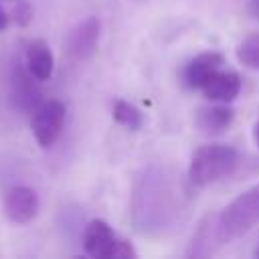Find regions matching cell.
<instances>
[{"label": "cell", "mask_w": 259, "mask_h": 259, "mask_svg": "<svg viewBox=\"0 0 259 259\" xmlns=\"http://www.w3.org/2000/svg\"><path fill=\"white\" fill-rule=\"evenodd\" d=\"M259 223V184L251 186L235 200H231L217 219L214 239L219 243H231L251 231Z\"/></svg>", "instance_id": "obj_1"}, {"label": "cell", "mask_w": 259, "mask_h": 259, "mask_svg": "<svg viewBox=\"0 0 259 259\" xmlns=\"http://www.w3.org/2000/svg\"><path fill=\"white\" fill-rule=\"evenodd\" d=\"M239 154L227 144H208L200 146L188 164V180L194 186H206L221 178H227L235 172Z\"/></svg>", "instance_id": "obj_2"}, {"label": "cell", "mask_w": 259, "mask_h": 259, "mask_svg": "<svg viewBox=\"0 0 259 259\" xmlns=\"http://www.w3.org/2000/svg\"><path fill=\"white\" fill-rule=\"evenodd\" d=\"M65 117H67V107L59 99L42 101L32 111L30 130H32V136H34L36 144L42 150H49L59 140V136L63 132V125H65Z\"/></svg>", "instance_id": "obj_3"}, {"label": "cell", "mask_w": 259, "mask_h": 259, "mask_svg": "<svg viewBox=\"0 0 259 259\" xmlns=\"http://www.w3.org/2000/svg\"><path fill=\"white\" fill-rule=\"evenodd\" d=\"M101 34V22L97 16H87L81 22H77L71 32L67 34V53L75 61L89 59L99 45Z\"/></svg>", "instance_id": "obj_4"}, {"label": "cell", "mask_w": 259, "mask_h": 259, "mask_svg": "<svg viewBox=\"0 0 259 259\" xmlns=\"http://www.w3.org/2000/svg\"><path fill=\"white\" fill-rule=\"evenodd\" d=\"M4 214L16 225L30 223L38 214V196L28 186H10L4 192Z\"/></svg>", "instance_id": "obj_5"}, {"label": "cell", "mask_w": 259, "mask_h": 259, "mask_svg": "<svg viewBox=\"0 0 259 259\" xmlns=\"http://www.w3.org/2000/svg\"><path fill=\"white\" fill-rule=\"evenodd\" d=\"M81 241H83V249L89 257H93V259H111L117 237L105 221L93 219L85 225Z\"/></svg>", "instance_id": "obj_6"}, {"label": "cell", "mask_w": 259, "mask_h": 259, "mask_svg": "<svg viewBox=\"0 0 259 259\" xmlns=\"http://www.w3.org/2000/svg\"><path fill=\"white\" fill-rule=\"evenodd\" d=\"M223 65V55L208 51V53H200L194 59L188 61V65L184 67V83L190 89H202L204 83L221 69Z\"/></svg>", "instance_id": "obj_7"}, {"label": "cell", "mask_w": 259, "mask_h": 259, "mask_svg": "<svg viewBox=\"0 0 259 259\" xmlns=\"http://www.w3.org/2000/svg\"><path fill=\"white\" fill-rule=\"evenodd\" d=\"M241 91V79L235 71L219 69L202 87V93L208 101L214 103H231Z\"/></svg>", "instance_id": "obj_8"}, {"label": "cell", "mask_w": 259, "mask_h": 259, "mask_svg": "<svg viewBox=\"0 0 259 259\" xmlns=\"http://www.w3.org/2000/svg\"><path fill=\"white\" fill-rule=\"evenodd\" d=\"M34 81H36V79L30 75V71L24 73V71L16 69L14 75H12V101H14V105H16L20 111H26V113H30V115H32V111L42 103L40 91H38V87L34 85Z\"/></svg>", "instance_id": "obj_9"}, {"label": "cell", "mask_w": 259, "mask_h": 259, "mask_svg": "<svg viewBox=\"0 0 259 259\" xmlns=\"http://www.w3.org/2000/svg\"><path fill=\"white\" fill-rule=\"evenodd\" d=\"M26 69L36 81H47L55 69V57L51 47L42 38H34L26 47Z\"/></svg>", "instance_id": "obj_10"}, {"label": "cell", "mask_w": 259, "mask_h": 259, "mask_svg": "<svg viewBox=\"0 0 259 259\" xmlns=\"http://www.w3.org/2000/svg\"><path fill=\"white\" fill-rule=\"evenodd\" d=\"M235 111L229 103H214L210 107H202L196 115V125L206 134H219L231 125Z\"/></svg>", "instance_id": "obj_11"}, {"label": "cell", "mask_w": 259, "mask_h": 259, "mask_svg": "<svg viewBox=\"0 0 259 259\" xmlns=\"http://www.w3.org/2000/svg\"><path fill=\"white\" fill-rule=\"evenodd\" d=\"M113 119H115L119 125L132 130V132H136V130H140V127L144 125V115H142V111H140L134 103L123 101V99H117V101L113 103Z\"/></svg>", "instance_id": "obj_12"}, {"label": "cell", "mask_w": 259, "mask_h": 259, "mask_svg": "<svg viewBox=\"0 0 259 259\" xmlns=\"http://www.w3.org/2000/svg\"><path fill=\"white\" fill-rule=\"evenodd\" d=\"M237 59L243 67L259 71V32L245 36L237 47Z\"/></svg>", "instance_id": "obj_13"}, {"label": "cell", "mask_w": 259, "mask_h": 259, "mask_svg": "<svg viewBox=\"0 0 259 259\" xmlns=\"http://www.w3.org/2000/svg\"><path fill=\"white\" fill-rule=\"evenodd\" d=\"M10 18H12L18 26H28L30 20H32V6H30V2H28V0H16Z\"/></svg>", "instance_id": "obj_14"}, {"label": "cell", "mask_w": 259, "mask_h": 259, "mask_svg": "<svg viewBox=\"0 0 259 259\" xmlns=\"http://www.w3.org/2000/svg\"><path fill=\"white\" fill-rule=\"evenodd\" d=\"M136 257H138V253H136V249L132 247V243L117 239V243H115V247H113L111 259H136Z\"/></svg>", "instance_id": "obj_15"}, {"label": "cell", "mask_w": 259, "mask_h": 259, "mask_svg": "<svg viewBox=\"0 0 259 259\" xmlns=\"http://www.w3.org/2000/svg\"><path fill=\"white\" fill-rule=\"evenodd\" d=\"M8 24H10V16H8V12L0 6V32H2V30H6V28H8Z\"/></svg>", "instance_id": "obj_16"}, {"label": "cell", "mask_w": 259, "mask_h": 259, "mask_svg": "<svg viewBox=\"0 0 259 259\" xmlns=\"http://www.w3.org/2000/svg\"><path fill=\"white\" fill-rule=\"evenodd\" d=\"M253 136H255V144L259 146V121L255 123V132H253Z\"/></svg>", "instance_id": "obj_17"}, {"label": "cell", "mask_w": 259, "mask_h": 259, "mask_svg": "<svg viewBox=\"0 0 259 259\" xmlns=\"http://www.w3.org/2000/svg\"><path fill=\"white\" fill-rule=\"evenodd\" d=\"M255 257H259V245H257V249H255Z\"/></svg>", "instance_id": "obj_18"}, {"label": "cell", "mask_w": 259, "mask_h": 259, "mask_svg": "<svg viewBox=\"0 0 259 259\" xmlns=\"http://www.w3.org/2000/svg\"><path fill=\"white\" fill-rule=\"evenodd\" d=\"M8 2H16V0H8Z\"/></svg>", "instance_id": "obj_19"}]
</instances>
